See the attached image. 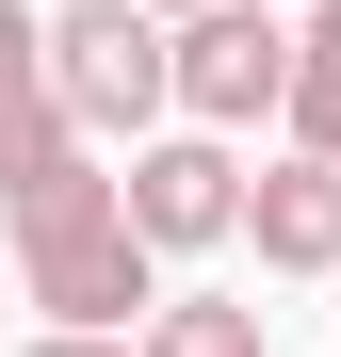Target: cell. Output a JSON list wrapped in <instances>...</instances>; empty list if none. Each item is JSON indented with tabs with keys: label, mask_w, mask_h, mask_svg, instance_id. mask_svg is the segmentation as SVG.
I'll use <instances>...</instances> for the list:
<instances>
[{
	"label": "cell",
	"mask_w": 341,
	"mask_h": 357,
	"mask_svg": "<svg viewBox=\"0 0 341 357\" xmlns=\"http://www.w3.org/2000/svg\"><path fill=\"white\" fill-rule=\"evenodd\" d=\"M33 82H49V114H66L82 146H146L162 130V17L66 0V17H33Z\"/></svg>",
	"instance_id": "1"
},
{
	"label": "cell",
	"mask_w": 341,
	"mask_h": 357,
	"mask_svg": "<svg viewBox=\"0 0 341 357\" xmlns=\"http://www.w3.org/2000/svg\"><path fill=\"white\" fill-rule=\"evenodd\" d=\"M276 98H293V17L276 0H211V17H162V114L211 146L276 130Z\"/></svg>",
	"instance_id": "2"
},
{
	"label": "cell",
	"mask_w": 341,
	"mask_h": 357,
	"mask_svg": "<svg viewBox=\"0 0 341 357\" xmlns=\"http://www.w3.org/2000/svg\"><path fill=\"white\" fill-rule=\"evenodd\" d=\"M17 292H33L49 325H82V341H130L162 309V260L114 227V195H82V211H33L17 227Z\"/></svg>",
	"instance_id": "3"
},
{
	"label": "cell",
	"mask_w": 341,
	"mask_h": 357,
	"mask_svg": "<svg viewBox=\"0 0 341 357\" xmlns=\"http://www.w3.org/2000/svg\"><path fill=\"white\" fill-rule=\"evenodd\" d=\"M114 227H130L146 260H195V244L244 227V162H227L211 130H146L130 162H114Z\"/></svg>",
	"instance_id": "4"
},
{
	"label": "cell",
	"mask_w": 341,
	"mask_h": 357,
	"mask_svg": "<svg viewBox=\"0 0 341 357\" xmlns=\"http://www.w3.org/2000/svg\"><path fill=\"white\" fill-rule=\"evenodd\" d=\"M82 195H114V162L49 114V82L33 66H0V227H33V211H82Z\"/></svg>",
	"instance_id": "5"
},
{
	"label": "cell",
	"mask_w": 341,
	"mask_h": 357,
	"mask_svg": "<svg viewBox=\"0 0 341 357\" xmlns=\"http://www.w3.org/2000/svg\"><path fill=\"white\" fill-rule=\"evenodd\" d=\"M227 244H260V276H341V162H309V146L244 162V227Z\"/></svg>",
	"instance_id": "6"
},
{
	"label": "cell",
	"mask_w": 341,
	"mask_h": 357,
	"mask_svg": "<svg viewBox=\"0 0 341 357\" xmlns=\"http://www.w3.org/2000/svg\"><path fill=\"white\" fill-rule=\"evenodd\" d=\"M130 357H276V309L260 292H162L130 325Z\"/></svg>",
	"instance_id": "7"
},
{
	"label": "cell",
	"mask_w": 341,
	"mask_h": 357,
	"mask_svg": "<svg viewBox=\"0 0 341 357\" xmlns=\"http://www.w3.org/2000/svg\"><path fill=\"white\" fill-rule=\"evenodd\" d=\"M276 130H293L309 162H341V0L293 17V98H276Z\"/></svg>",
	"instance_id": "8"
},
{
	"label": "cell",
	"mask_w": 341,
	"mask_h": 357,
	"mask_svg": "<svg viewBox=\"0 0 341 357\" xmlns=\"http://www.w3.org/2000/svg\"><path fill=\"white\" fill-rule=\"evenodd\" d=\"M17 357H130V341H82V325H33Z\"/></svg>",
	"instance_id": "9"
},
{
	"label": "cell",
	"mask_w": 341,
	"mask_h": 357,
	"mask_svg": "<svg viewBox=\"0 0 341 357\" xmlns=\"http://www.w3.org/2000/svg\"><path fill=\"white\" fill-rule=\"evenodd\" d=\"M0 66H33V0H0Z\"/></svg>",
	"instance_id": "10"
},
{
	"label": "cell",
	"mask_w": 341,
	"mask_h": 357,
	"mask_svg": "<svg viewBox=\"0 0 341 357\" xmlns=\"http://www.w3.org/2000/svg\"><path fill=\"white\" fill-rule=\"evenodd\" d=\"M130 17H211V0H130Z\"/></svg>",
	"instance_id": "11"
}]
</instances>
